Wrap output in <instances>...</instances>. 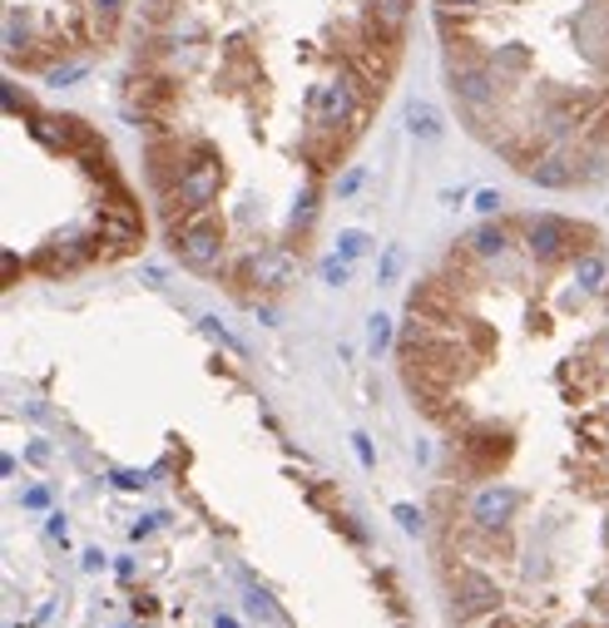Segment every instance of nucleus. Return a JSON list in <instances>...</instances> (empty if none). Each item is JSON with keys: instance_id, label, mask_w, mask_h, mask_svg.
I'll list each match as a JSON object with an SVG mask.
<instances>
[{"instance_id": "f257e3e1", "label": "nucleus", "mask_w": 609, "mask_h": 628, "mask_svg": "<svg viewBox=\"0 0 609 628\" xmlns=\"http://www.w3.org/2000/svg\"><path fill=\"white\" fill-rule=\"evenodd\" d=\"M421 0H140L124 114L164 243L263 302L402 80Z\"/></svg>"}, {"instance_id": "f03ea898", "label": "nucleus", "mask_w": 609, "mask_h": 628, "mask_svg": "<svg viewBox=\"0 0 609 628\" xmlns=\"http://www.w3.org/2000/svg\"><path fill=\"white\" fill-rule=\"evenodd\" d=\"M461 129L550 193L609 179V0H427Z\"/></svg>"}, {"instance_id": "7ed1b4c3", "label": "nucleus", "mask_w": 609, "mask_h": 628, "mask_svg": "<svg viewBox=\"0 0 609 628\" xmlns=\"http://www.w3.org/2000/svg\"><path fill=\"white\" fill-rule=\"evenodd\" d=\"M140 0H5L11 80H70L129 40Z\"/></svg>"}, {"instance_id": "20e7f679", "label": "nucleus", "mask_w": 609, "mask_h": 628, "mask_svg": "<svg viewBox=\"0 0 609 628\" xmlns=\"http://www.w3.org/2000/svg\"><path fill=\"white\" fill-rule=\"evenodd\" d=\"M476 628H525V618H515V614H511V608H505V614L486 618V624H476Z\"/></svg>"}, {"instance_id": "39448f33", "label": "nucleus", "mask_w": 609, "mask_h": 628, "mask_svg": "<svg viewBox=\"0 0 609 628\" xmlns=\"http://www.w3.org/2000/svg\"><path fill=\"white\" fill-rule=\"evenodd\" d=\"M214 628H238V618H228V614H218V624Z\"/></svg>"}]
</instances>
